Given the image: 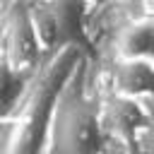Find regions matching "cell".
<instances>
[{
  "label": "cell",
  "instance_id": "obj_1",
  "mask_svg": "<svg viewBox=\"0 0 154 154\" xmlns=\"http://www.w3.org/2000/svg\"><path fill=\"white\" fill-rule=\"evenodd\" d=\"M84 60V48L77 43L63 46L51 53L48 63L34 70V77L26 82V89L19 99V106L12 116L10 137L5 149L10 152H38L48 149L53 113L58 99Z\"/></svg>",
  "mask_w": 154,
  "mask_h": 154
},
{
  "label": "cell",
  "instance_id": "obj_2",
  "mask_svg": "<svg viewBox=\"0 0 154 154\" xmlns=\"http://www.w3.org/2000/svg\"><path fill=\"white\" fill-rule=\"evenodd\" d=\"M84 65V60H82ZM82 65L65 84L51 125L48 149H65V152H94L103 147L101 118H99V99L84 96L79 91Z\"/></svg>",
  "mask_w": 154,
  "mask_h": 154
},
{
  "label": "cell",
  "instance_id": "obj_3",
  "mask_svg": "<svg viewBox=\"0 0 154 154\" xmlns=\"http://www.w3.org/2000/svg\"><path fill=\"white\" fill-rule=\"evenodd\" d=\"M91 0H36L29 2L43 53L77 43L84 48V22Z\"/></svg>",
  "mask_w": 154,
  "mask_h": 154
},
{
  "label": "cell",
  "instance_id": "obj_4",
  "mask_svg": "<svg viewBox=\"0 0 154 154\" xmlns=\"http://www.w3.org/2000/svg\"><path fill=\"white\" fill-rule=\"evenodd\" d=\"M0 26H2V60L19 72L36 70L43 58V48L31 19L29 0H14L5 10Z\"/></svg>",
  "mask_w": 154,
  "mask_h": 154
},
{
  "label": "cell",
  "instance_id": "obj_5",
  "mask_svg": "<svg viewBox=\"0 0 154 154\" xmlns=\"http://www.w3.org/2000/svg\"><path fill=\"white\" fill-rule=\"evenodd\" d=\"M99 118L103 142L116 140L125 147H135V140L149 128L152 111L144 106V99L108 91L106 96H99Z\"/></svg>",
  "mask_w": 154,
  "mask_h": 154
},
{
  "label": "cell",
  "instance_id": "obj_6",
  "mask_svg": "<svg viewBox=\"0 0 154 154\" xmlns=\"http://www.w3.org/2000/svg\"><path fill=\"white\" fill-rule=\"evenodd\" d=\"M108 77V91L137 96V99H152L154 96V63L142 58H120L111 65Z\"/></svg>",
  "mask_w": 154,
  "mask_h": 154
},
{
  "label": "cell",
  "instance_id": "obj_7",
  "mask_svg": "<svg viewBox=\"0 0 154 154\" xmlns=\"http://www.w3.org/2000/svg\"><path fill=\"white\" fill-rule=\"evenodd\" d=\"M120 58H142L154 63V17L147 14L137 22H130L118 36Z\"/></svg>",
  "mask_w": 154,
  "mask_h": 154
},
{
  "label": "cell",
  "instance_id": "obj_8",
  "mask_svg": "<svg viewBox=\"0 0 154 154\" xmlns=\"http://www.w3.org/2000/svg\"><path fill=\"white\" fill-rule=\"evenodd\" d=\"M26 75L29 72H19V70L10 67L5 60H0V120L14 116L19 99L29 82Z\"/></svg>",
  "mask_w": 154,
  "mask_h": 154
},
{
  "label": "cell",
  "instance_id": "obj_9",
  "mask_svg": "<svg viewBox=\"0 0 154 154\" xmlns=\"http://www.w3.org/2000/svg\"><path fill=\"white\" fill-rule=\"evenodd\" d=\"M137 147H142V149H154V113H152L149 128L142 132V137H140V144H137Z\"/></svg>",
  "mask_w": 154,
  "mask_h": 154
},
{
  "label": "cell",
  "instance_id": "obj_10",
  "mask_svg": "<svg viewBox=\"0 0 154 154\" xmlns=\"http://www.w3.org/2000/svg\"><path fill=\"white\" fill-rule=\"evenodd\" d=\"M0 60H2V26H0Z\"/></svg>",
  "mask_w": 154,
  "mask_h": 154
},
{
  "label": "cell",
  "instance_id": "obj_11",
  "mask_svg": "<svg viewBox=\"0 0 154 154\" xmlns=\"http://www.w3.org/2000/svg\"><path fill=\"white\" fill-rule=\"evenodd\" d=\"M12 2H14V0H0V5H5V7H10Z\"/></svg>",
  "mask_w": 154,
  "mask_h": 154
}]
</instances>
